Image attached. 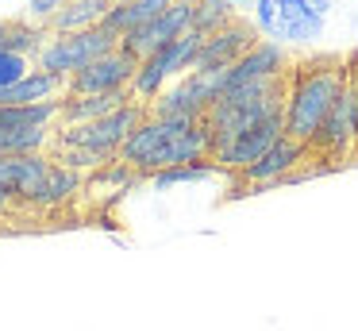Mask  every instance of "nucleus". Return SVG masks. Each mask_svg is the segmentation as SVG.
I'll list each match as a JSON object with an SVG mask.
<instances>
[{"instance_id": "17", "label": "nucleus", "mask_w": 358, "mask_h": 331, "mask_svg": "<svg viewBox=\"0 0 358 331\" xmlns=\"http://www.w3.org/2000/svg\"><path fill=\"white\" fill-rule=\"evenodd\" d=\"M58 92H66V81L55 73H43L39 66L24 77V81L8 85V89H0V108H27V104H47L55 100Z\"/></svg>"}, {"instance_id": "25", "label": "nucleus", "mask_w": 358, "mask_h": 331, "mask_svg": "<svg viewBox=\"0 0 358 331\" xmlns=\"http://www.w3.org/2000/svg\"><path fill=\"white\" fill-rule=\"evenodd\" d=\"M43 27H35V23H8V31H4V50L12 54H24V58H39V50L47 43H43Z\"/></svg>"}, {"instance_id": "33", "label": "nucleus", "mask_w": 358, "mask_h": 331, "mask_svg": "<svg viewBox=\"0 0 358 331\" xmlns=\"http://www.w3.org/2000/svg\"><path fill=\"white\" fill-rule=\"evenodd\" d=\"M193 4H196V0H193Z\"/></svg>"}, {"instance_id": "23", "label": "nucleus", "mask_w": 358, "mask_h": 331, "mask_svg": "<svg viewBox=\"0 0 358 331\" xmlns=\"http://www.w3.org/2000/svg\"><path fill=\"white\" fill-rule=\"evenodd\" d=\"M55 143L50 127L39 131H4L0 127V158H20V154H43Z\"/></svg>"}, {"instance_id": "6", "label": "nucleus", "mask_w": 358, "mask_h": 331, "mask_svg": "<svg viewBox=\"0 0 358 331\" xmlns=\"http://www.w3.org/2000/svg\"><path fill=\"white\" fill-rule=\"evenodd\" d=\"M312 158L324 166H339V162L358 158V69L350 66V77L343 85L335 108L327 112L320 135L312 139Z\"/></svg>"}, {"instance_id": "28", "label": "nucleus", "mask_w": 358, "mask_h": 331, "mask_svg": "<svg viewBox=\"0 0 358 331\" xmlns=\"http://www.w3.org/2000/svg\"><path fill=\"white\" fill-rule=\"evenodd\" d=\"M8 208H12V197L4 189H0V216H8Z\"/></svg>"}, {"instance_id": "3", "label": "nucleus", "mask_w": 358, "mask_h": 331, "mask_svg": "<svg viewBox=\"0 0 358 331\" xmlns=\"http://www.w3.org/2000/svg\"><path fill=\"white\" fill-rule=\"evenodd\" d=\"M285 85H289V73L285 77H273V81H258V85H243V89H231L212 104V112L204 115L212 131V146L235 139L239 131L255 127V123L270 120V115L285 112Z\"/></svg>"}, {"instance_id": "12", "label": "nucleus", "mask_w": 358, "mask_h": 331, "mask_svg": "<svg viewBox=\"0 0 358 331\" xmlns=\"http://www.w3.org/2000/svg\"><path fill=\"white\" fill-rule=\"evenodd\" d=\"M135 73H139V58H131L124 46H116L112 54L96 58L89 69L73 73L70 81H66V92H73V97H93V92H131Z\"/></svg>"}, {"instance_id": "1", "label": "nucleus", "mask_w": 358, "mask_h": 331, "mask_svg": "<svg viewBox=\"0 0 358 331\" xmlns=\"http://www.w3.org/2000/svg\"><path fill=\"white\" fill-rule=\"evenodd\" d=\"M212 158V131L204 120H147L135 127V135L124 143L120 162L131 166L139 177H155L178 166H193V162Z\"/></svg>"}, {"instance_id": "22", "label": "nucleus", "mask_w": 358, "mask_h": 331, "mask_svg": "<svg viewBox=\"0 0 358 331\" xmlns=\"http://www.w3.org/2000/svg\"><path fill=\"white\" fill-rule=\"evenodd\" d=\"M212 177H224V169L208 158V162H193V166H178V169H166V174H155L150 185H155V192H166L173 185H201V181H212Z\"/></svg>"}, {"instance_id": "9", "label": "nucleus", "mask_w": 358, "mask_h": 331, "mask_svg": "<svg viewBox=\"0 0 358 331\" xmlns=\"http://www.w3.org/2000/svg\"><path fill=\"white\" fill-rule=\"evenodd\" d=\"M281 135H285V112L270 115V120H262V123H255V127L239 131V135L227 139V143L212 146V162H216L224 174H235V177H239L243 169L255 166V162L262 158V154L270 150V146L278 143Z\"/></svg>"}, {"instance_id": "7", "label": "nucleus", "mask_w": 358, "mask_h": 331, "mask_svg": "<svg viewBox=\"0 0 358 331\" xmlns=\"http://www.w3.org/2000/svg\"><path fill=\"white\" fill-rule=\"evenodd\" d=\"M116 46H120V38L112 35L108 27L78 31V35H50L47 46L39 50V58H35V66H39L43 73H55V77H62V81H70L73 73L89 69L96 58L112 54Z\"/></svg>"}, {"instance_id": "15", "label": "nucleus", "mask_w": 358, "mask_h": 331, "mask_svg": "<svg viewBox=\"0 0 358 331\" xmlns=\"http://www.w3.org/2000/svg\"><path fill=\"white\" fill-rule=\"evenodd\" d=\"M55 162L43 154H20V158H0V189L8 192L12 200L31 204V197L39 192V185L47 181Z\"/></svg>"}, {"instance_id": "16", "label": "nucleus", "mask_w": 358, "mask_h": 331, "mask_svg": "<svg viewBox=\"0 0 358 331\" xmlns=\"http://www.w3.org/2000/svg\"><path fill=\"white\" fill-rule=\"evenodd\" d=\"M124 104H131V92H93V97H73L66 92L62 97V127H81V123L104 120V115L120 112Z\"/></svg>"}, {"instance_id": "31", "label": "nucleus", "mask_w": 358, "mask_h": 331, "mask_svg": "<svg viewBox=\"0 0 358 331\" xmlns=\"http://www.w3.org/2000/svg\"><path fill=\"white\" fill-rule=\"evenodd\" d=\"M4 31H8V23H4V20H0V43H4Z\"/></svg>"}, {"instance_id": "18", "label": "nucleus", "mask_w": 358, "mask_h": 331, "mask_svg": "<svg viewBox=\"0 0 358 331\" xmlns=\"http://www.w3.org/2000/svg\"><path fill=\"white\" fill-rule=\"evenodd\" d=\"M108 12H112V0H66V8L50 23V31L55 35H78V31L104 27Z\"/></svg>"}, {"instance_id": "14", "label": "nucleus", "mask_w": 358, "mask_h": 331, "mask_svg": "<svg viewBox=\"0 0 358 331\" xmlns=\"http://www.w3.org/2000/svg\"><path fill=\"white\" fill-rule=\"evenodd\" d=\"M289 73V58H285V46L278 43H258L243 54L239 62L231 66L227 73V92L243 89V85H258V81H273V77H285Z\"/></svg>"}, {"instance_id": "5", "label": "nucleus", "mask_w": 358, "mask_h": 331, "mask_svg": "<svg viewBox=\"0 0 358 331\" xmlns=\"http://www.w3.org/2000/svg\"><path fill=\"white\" fill-rule=\"evenodd\" d=\"M201 46H204V35L201 31H189V35L173 38L170 46H162L158 54L139 62V73L131 81V100L139 104H155L170 85H178L185 73L196 69V58H201Z\"/></svg>"}, {"instance_id": "32", "label": "nucleus", "mask_w": 358, "mask_h": 331, "mask_svg": "<svg viewBox=\"0 0 358 331\" xmlns=\"http://www.w3.org/2000/svg\"><path fill=\"white\" fill-rule=\"evenodd\" d=\"M112 4H127V0H112Z\"/></svg>"}, {"instance_id": "10", "label": "nucleus", "mask_w": 358, "mask_h": 331, "mask_svg": "<svg viewBox=\"0 0 358 331\" xmlns=\"http://www.w3.org/2000/svg\"><path fill=\"white\" fill-rule=\"evenodd\" d=\"M193 12H196L193 0H173L158 20H150L147 27H139V31H131V35L120 38V46L139 62L150 58V54H158L162 46H170L173 38H181V35L193 31Z\"/></svg>"}, {"instance_id": "19", "label": "nucleus", "mask_w": 358, "mask_h": 331, "mask_svg": "<svg viewBox=\"0 0 358 331\" xmlns=\"http://www.w3.org/2000/svg\"><path fill=\"white\" fill-rule=\"evenodd\" d=\"M173 0H127V4H112L104 27H108L116 38H124V35H131V31L147 27L150 20H158Z\"/></svg>"}, {"instance_id": "30", "label": "nucleus", "mask_w": 358, "mask_h": 331, "mask_svg": "<svg viewBox=\"0 0 358 331\" xmlns=\"http://www.w3.org/2000/svg\"><path fill=\"white\" fill-rule=\"evenodd\" d=\"M312 4H316V8H320V12H324V15H327V12H331V4H335V0H312Z\"/></svg>"}, {"instance_id": "27", "label": "nucleus", "mask_w": 358, "mask_h": 331, "mask_svg": "<svg viewBox=\"0 0 358 331\" xmlns=\"http://www.w3.org/2000/svg\"><path fill=\"white\" fill-rule=\"evenodd\" d=\"M66 8V0H27V12H24V23H55V15Z\"/></svg>"}, {"instance_id": "20", "label": "nucleus", "mask_w": 358, "mask_h": 331, "mask_svg": "<svg viewBox=\"0 0 358 331\" xmlns=\"http://www.w3.org/2000/svg\"><path fill=\"white\" fill-rule=\"evenodd\" d=\"M78 189H81V174H73V169H66L62 162H55L50 174H47V181H43L39 192L31 197V208H62Z\"/></svg>"}, {"instance_id": "8", "label": "nucleus", "mask_w": 358, "mask_h": 331, "mask_svg": "<svg viewBox=\"0 0 358 331\" xmlns=\"http://www.w3.org/2000/svg\"><path fill=\"white\" fill-rule=\"evenodd\" d=\"M150 115L147 104H139V100H131V104H124L120 112L104 115V120H93V123H81V127H66L55 135V146H73V150H96V154H112V158H120V150H124V143L135 135V127H139L143 120Z\"/></svg>"}, {"instance_id": "2", "label": "nucleus", "mask_w": 358, "mask_h": 331, "mask_svg": "<svg viewBox=\"0 0 358 331\" xmlns=\"http://www.w3.org/2000/svg\"><path fill=\"white\" fill-rule=\"evenodd\" d=\"M350 77L347 62H312V66L289 69V85H285V135L296 143L312 146V139L320 135L327 112L335 108L343 85Z\"/></svg>"}, {"instance_id": "21", "label": "nucleus", "mask_w": 358, "mask_h": 331, "mask_svg": "<svg viewBox=\"0 0 358 331\" xmlns=\"http://www.w3.org/2000/svg\"><path fill=\"white\" fill-rule=\"evenodd\" d=\"M62 115V100H47V104H27V108H0V127L4 131H39Z\"/></svg>"}, {"instance_id": "24", "label": "nucleus", "mask_w": 358, "mask_h": 331, "mask_svg": "<svg viewBox=\"0 0 358 331\" xmlns=\"http://www.w3.org/2000/svg\"><path fill=\"white\" fill-rule=\"evenodd\" d=\"M239 15H235V8L227 4V0H196V12H193V31H201V35H216V31H224L227 23H235Z\"/></svg>"}, {"instance_id": "26", "label": "nucleus", "mask_w": 358, "mask_h": 331, "mask_svg": "<svg viewBox=\"0 0 358 331\" xmlns=\"http://www.w3.org/2000/svg\"><path fill=\"white\" fill-rule=\"evenodd\" d=\"M31 69H35L31 58H24V54H12V50H4V46H0V89H8V85L24 81Z\"/></svg>"}, {"instance_id": "13", "label": "nucleus", "mask_w": 358, "mask_h": 331, "mask_svg": "<svg viewBox=\"0 0 358 331\" xmlns=\"http://www.w3.org/2000/svg\"><path fill=\"white\" fill-rule=\"evenodd\" d=\"M258 43H262V35H258L255 23L235 20V23H227L224 31H216V35H204L196 69H227V66H235L250 46H258Z\"/></svg>"}, {"instance_id": "29", "label": "nucleus", "mask_w": 358, "mask_h": 331, "mask_svg": "<svg viewBox=\"0 0 358 331\" xmlns=\"http://www.w3.org/2000/svg\"><path fill=\"white\" fill-rule=\"evenodd\" d=\"M227 4H231L235 12H239V8H250V12H255V4H258V0H227Z\"/></svg>"}, {"instance_id": "4", "label": "nucleus", "mask_w": 358, "mask_h": 331, "mask_svg": "<svg viewBox=\"0 0 358 331\" xmlns=\"http://www.w3.org/2000/svg\"><path fill=\"white\" fill-rule=\"evenodd\" d=\"M258 35L266 43L278 46H312L316 38H324L327 15L320 12L312 0H258L255 20Z\"/></svg>"}, {"instance_id": "11", "label": "nucleus", "mask_w": 358, "mask_h": 331, "mask_svg": "<svg viewBox=\"0 0 358 331\" xmlns=\"http://www.w3.org/2000/svg\"><path fill=\"white\" fill-rule=\"evenodd\" d=\"M308 158H312V146H304V143H296V139L281 135L278 143H273L270 150L255 162V166L243 169L239 185H247V189H273V185H289L304 169V162H308Z\"/></svg>"}]
</instances>
